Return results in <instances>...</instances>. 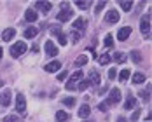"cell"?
<instances>
[{"label":"cell","instance_id":"1","mask_svg":"<svg viewBox=\"0 0 152 122\" xmlns=\"http://www.w3.org/2000/svg\"><path fill=\"white\" fill-rule=\"evenodd\" d=\"M121 101V91L117 89V87H114V89H110V94L107 96V101L105 105L108 107V105H117Z\"/></svg>","mask_w":152,"mask_h":122},{"label":"cell","instance_id":"2","mask_svg":"<svg viewBox=\"0 0 152 122\" xmlns=\"http://www.w3.org/2000/svg\"><path fill=\"white\" fill-rule=\"evenodd\" d=\"M25 52H26V44L25 42H16L14 46L11 47V56L12 58H19Z\"/></svg>","mask_w":152,"mask_h":122},{"label":"cell","instance_id":"3","mask_svg":"<svg viewBox=\"0 0 152 122\" xmlns=\"http://www.w3.org/2000/svg\"><path fill=\"white\" fill-rule=\"evenodd\" d=\"M80 80H82V72L77 70L75 73L68 78V82H66V89H68V91H74L75 86H77V82H80Z\"/></svg>","mask_w":152,"mask_h":122},{"label":"cell","instance_id":"4","mask_svg":"<svg viewBox=\"0 0 152 122\" xmlns=\"http://www.w3.org/2000/svg\"><path fill=\"white\" fill-rule=\"evenodd\" d=\"M140 30H142V33H143L145 37H149V35H151V14H147V16H143V17H142Z\"/></svg>","mask_w":152,"mask_h":122},{"label":"cell","instance_id":"5","mask_svg":"<svg viewBox=\"0 0 152 122\" xmlns=\"http://www.w3.org/2000/svg\"><path fill=\"white\" fill-rule=\"evenodd\" d=\"M16 110H18V113H25L26 112V99H25V96L19 92L18 96H16Z\"/></svg>","mask_w":152,"mask_h":122},{"label":"cell","instance_id":"6","mask_svg":"<svg viewBox=\"0 0 152 122\" xmlns=\"http://www.w3.org/2000/svg\"><path fill=\"white\" fill-rule=\"evenodd\" d=\"M72 17H74V11L68 9V7H65L63 11H60V14L56 16V19L61 21V23H65V21H68V19H72Z\"/></svg>","mask_w":152,"mask_h":122},{"label":"cell","instance_id":"7","mask_svg":"<svg viewBox=\"0 0 152 122\" xmlns=\"http://www.w3.org/2000/svg\"><path fill=\"white\" fill-rule=\"evenodd\" d=\"M46 52H47V56H51V58L58 56V47L54 46V42H53V40H47V42H46Z\"/></svg>","mask_w":152,"mask_h":122},{"label":"cell","instance_id":"8","mask_svg":"<svg viewBox=\"0 0 152 122\" xmlns=\"http://www.w3.org/2000/svg\"><path fill=\"white\" fill-rule=\"evenodd\" d=\"M86 25H88V21H86V17H77L75 23H74V31H80L86 28Z\"/></svg>","mask_w":152,"mask_h":122},{"label":"cell","instance_id":"9","mask_svg":"<svg viewBox=\"0 0 152 122\" xmlns=\"http://www.w3.org/2000/svg\"><path fill=\"white\" fill-rule=\"evenodd\" d=\"M131 35V26H122L121 30L117 31V40H126Z\"/></svg>","mask_w":152,"mask_h":122},{"label":"cell","instance_id":"10","mask_svg":"<svg viewBox=\"0 0 152 122\" xmlns=\"http://www.w3.org/2000/svg\"><path fill=\"white\" fill-rule=\"evenodd\" d=\"M60 68H61V63L56 60V61H51V63H47L44 70H46V72H49V73H54V72H58Z\"/></svg>","mask_w":152,"mask_h":122},{"label":"cell","instance_id":"11","mask_svg":"<svg viewBox=\"0 0 152 122\" xmlns=\"http://www.w3.org/2000/svg\"><path fill=\"white\" fill-rule=\"evenodd\" d=\"M105 21H107V23H117V21H119V12H117V11H114V9H112V11H108L107 16H105Z\"/></svg>","mask_w":152,"mask_h":122},{"label":"cell","instance_id":"12","mask_svg":"<svg viewBox=\"0 0 152 122\" xmlns=\"http://www.w3.org/2000/svg\"><path fill=\"white\" fill-rule=\"evenodd\" d=\"M0 105H4V107L11 105V91L0 92Z\"/></svg>","mask_w":152,"mask_h":122},{"label":"cell","instance_id":"13","mask_svg":"<svg viewBox=\"0 0 152 122\" xmlns=\"http://www.w3.org/2000/svg\"><path fill=\"white\" fill-rule=\"evenodd\" d=\"M88 82L93 84V86H98L102 80H100V73L98 72H89V77H88Z\"/></svg>","mask_w":152,"mask_h":122},{"label":"cell","instance_id":"14","mask_svg":"<svg viewBox=\"0 0 152 122\" xmlns=\"http://www.w3.org/2000/svg\"><path fill=\"white\" fill-rule=\"evenodd\" d=\"M35 7H37V9H40V11H44V12H49V11H51V7H53V4H51V2H37V4H35Z\"/></svg>","mask_w":152,"mask_h":122},{"label":"cell","instance_id":"15","mask_svg":"<svg viewBox=\"0 0 152 122\" xmlns=\"http://www.w3.org/2000/svg\"><path fill=\"white\" fill-rule=\"evenodd\" d=\"M16 35V30L14 28H7V30H4V33H2V38L7 42V40H12Z\"/></svg>","mask_w":152,"mask_h":122},{"label":"cell","instance_id":"16","mask_svg":"<svg viewBox=\"0 0 152 122\" xmlns=\"http://www.w3.org/2000/svg\"><path fill=\"white\" fill-rule=\"evenodd\" d=\"M37 17H39V16H37V12H35L33 9H28V11L25 12V19H26V21H30V23H35V21H37Z\"/></svg>","mask_w":152,"mask_h":122},{"label":"cell","instance_id":"17","mask_svg":"<svg viewBox=\"0 0 152 122\" xmlns=\"http://www.w3.org/2000/svg\"><path fill=\"white\" fill-rule=\"evenodd\" d=\"M89 113H91V108H89V105H82V107H80V110H79V117H82V119L89 117Z\"/></svg>","mask_w":152,"mask_h":122},{"label":"cell","instance_id":"18","mask_svg":"<svg viewBox=\"0 0 152 122\" xmlns=\"http://www.w3.org/2000/svg\"><path fill=\"white\" fill-rule=\"evenodd\" d=\"M110 60H114L115 63H124V61H126V54H124V52H115Z\"/></svg>","mask_w":152,"mask_h":122},{"label":"cell","instance_id":"19","mask_svg":"<svg viewBox=\"0 0 152 122\" xmlns=\"http://www.w3.org/2000/svg\"><path fill=\"white\" fill-rule=\"evenodd\" d=\"M37 33H39V30L30 26V28H26V31H25V37L26 38H33V37H37Z\"/></svg>","mask_w":152,"mask_h":122},{"label":"cell","instance_id":"20","mask_svg":"<svg viewBox=\"0 0 152 122\" xmlns=\"http://www.w3.org/2000/svg\"><path fill=\"white\" fill-rule=\"evenodd\" d=\"M86 63H88V56H86V54H80L75 60V66L79 68V66H82V65H86Z\"/></svg>","mask_w":152,"mask_h":122},{"label":"cell","instance_id":"21","mask_svg":"<svg viewBox=\"0 0 152 122\" xmlns=\"http://www.w3.org/2000/svg\"><path fill=\"white\" fill-rule=\"evenodd\" d=\"M135 105H137V99H135L133 96H129V98H128V101L124 103V108H126V110H131Z\"/></svg>","mask_w":152,"mask_h":122},{"label":"cell","instance_id":"22","mask_svg":"<svg viewBox=\"0 0 152 122\" xmlns=\"http://www.w3.org/2000/svg\"><path fill=\"white\" fill-rule=\"evenodd\" d=\"M129 75H131V72H129L128 68H124L121 73H119V80H121V82H126V80L129 78Z\"/></svg>","mask_w":152,"mask_h":122},{"label":"cell","instance_id":"23","mask_svg":"<svg viewBox=\"0 0 152 122\" xmlns=\"http://www.w3.org/2000/svg\"><path fill=\"white\" fill-rule=\"evenodd\" d=\"M131 80H133L135 84H142V82H145V75H143V73H135Z\"/></svg>","mask_w":152,"mask_h":122},{"label":"cell","instance_id":"24","mask_svg":"<svg viewBox=\"0 0 152 122\" xmlns=\"http://www.w3.org/2000/svg\"><path fill=\"white\" fill-rule=\"evenodd\" d=\"M131 61H135V63H140V61H142L140 51H131Z\"/></svg>","mask_w":152,"mask_h":122},{"label":"cell","instance_id":"25","mask_svg":"<svg viewBox=\"0 0 152 122\" xmlns=\"http://www.w3.org/2000/svg\"><path fill=\"white\" fill-rule=\"evenodd\" d=\"M56 119H58V121L60 122H65V121H68V113H66V112H58V113H56Z\"/></svg>","mask_w":152,"mask_h":122},{"label":"cell","instance_id":"26","mask_svg":"<svg viewBox=\"0 0 152 122\" xmlns=\"http://www.w3.org/2000/svg\"><path fill=\"white\" fill-rule=\"evenodd\" d=\"M119 5H121L122 11H131V7H133V2H119Z\"/></svg>","mask_w":152,"mask_h":122},{"label":"cell","instance_id":"27","mask_svg":"<svg viewBox=\"0 0 152 122\" xmlns=\"http://www.w3.org/2000/svg\"><path fill=\"white\" fill-rule=\"evenodd\" d=\"M63 105H66V107H74V105H75V98H63Z\"/></svg>","mask_w":152,"mask_h":122},{"label":"cell","instance_id":"28","mask_svg":"<svg viewBox=\"0 0 152 122\" xmlns=\"http://www.w3.org/2000/svg\"><path fill=\"white\" fill-rule=\"evenodd\" d=\"M108 63H110V56H108V54L100 56V65H108Z\"/></svg>","mask_w":152,"mask_h":122},{"label":"cell","instance_id":"29","mask_svg":"<svg viewBox=\"0 0 152 122\" xmlns=\"http://www.w3.org/2000/svg\"><path fill=\"white\" fill-rule=\"evenodd\" d=\"M88 86H89V82H88V78H86V80H80L77 87H79V91H84V89H86Z\"/></svg>","mask_w":152,"mask_h":122},{"label":"cell","instance_id":"30","mask_svg":"<svg viewBox=\"0 0 152 122\" xmlns=\"http://www.w3.org/2000/svg\"><path fill=\"white\" fill-rule=\"evenodd\" d=\"M4 122H19V117H16V115H7V117H4Z\"/></svg>","mask_w":152,"mask_h":122},{"label":"cell","instance_id":"31","mask_svg":"<svg viewBox=\"0 0 152 122\" xmlns=\"http://www.w3.org/2000/svg\"><path fill=\"white\" fill-rule=\"evenodd\" d=\"M105 46L107 47L114 46V37H112V35H107V37H105Z\"/></svg>","mask_w":152,"mask_h":122},{"label":"cell","instance_id":"32","mask_svg":"<svg viewBox=\"0 0 152 122\" xmlns=\"http://www.w3.org/2000/svg\"><path fill=\"white\" fill-rule=\"evenodd\" d=\"M58 42H60L61 46H66V37L63 33H58Z\"/></svg>","mask_w":152,"mask_h":122},{"label":"cell","instance_id":"33","mask_svg":"<svg viewBox=\"0 0 152 122\" xmlns=\"http://www.w3.org/2000/svg\"><path fill=\"white\" fill-rule=\"evenodd\" d=\"M75 5L79 9H88V7H89V2H77Z\"/></svg>","mask_w":152,"mask_h":122},{"label":"cell","instance_id":"34","mask_svg":"<svg viewBox=\"0 0 152 122\" xmlns=\"http://www.w3.org/2000/svg\"><path fill=\"white\" fill-rule=\"evenodd\" d=\"M72 40H74V42H79V40H80V33H79V31H72Z\"/></svg>","mask_w":152,"mask_h":122},{"label":"cell","instance_id":"35","mask_svg":"<svg viewBox=\"0 0 152 122\" xmlns=\"http://www.w3.org/2000/svg\"><path fill=\"white\" fill-rule=\"evenodd\" d=\"M115 75H117L115 68H110V72H108V78H115Z\"/></svg>","mask_w":152,"mask_h":122},{"label":"cell","instance_id":"36","mask_svg":"<svg viewBox=\"0 0 152 122\" xmlns=\"http://www.w3.org/2000/svg\"><path fill=\"white\" fill-rule=\"evenodd\" d=\"M66 75H68V73H66V72H60V73H58V80H65V78H66Z\"/></svg>","mask_w":152,"mask_h":122},{"label":"cell","instance_id":"37","mask_svg":"<svg viewBox=\"0 0 152 122\" xmlns=\"http://www.w3.org/2000/svg\"><path fill=\"white\" fill-rule=\"evenodd\" d=\"M103 7H105V2H98V4H96V12H100Z\"/></svg>","mask_w":152,"mask_h":122},{"label":"cell","instance_id":"38","mask_svg":"<svg viewBox=\"0 0 152 122\" xmlns=\"http://www.w3.org/2000/svg\"><path fill=\"white\" fill-rule=\"evenodd\" d=\"M138 117H140V110H137L133 115H131V122H135V121H138Z\"/></svg>","mask_w":152,"mask_h":122},{"label":"cell","instance_id":"39","mask_svg":"<svg viewBox=\"0 0 152 122\" xmlns=\"http://www.w3.org/2000/svg\"><path fill=\"white\" fill-rule=\"evenodd\" d=\"M140 96H142V98H143L145 101H149V99H151V98H149V91H147V92H145V91H142V92H140Z\"/></svg>","mask_w":152,"mask_h":122},{"label":"cell","instance_id":"40","mask_svg":"<svg viewBox=\"0 0 152 122\" xmlns=\"http://www.w3.org/2000/svg\"><path fill=\"white\" fill-rule=\"evenodd\" d=\"M98 108H100L102 112H107V105H105V103H100V107H98Z\"/></svg>","mask_w":152,"mask_h":122},{"label":"cell","instance_id":"41","mask_svg":"<svg viewBox=\"0 0 152 122\" xmlns=\"http://www.w3.org/2000/svg\"><path fill=\"white\" fill-rule=\"evenodd\" d=\"M117 122H126V121H124V119H122V117H119V121H117Z\"/></svg>","mask_w":152,"mask_h":122},{"label":"cell","instance_id":"42","mask_svg":"<svg viewBox=\"0 0 152 122\" xmlns=\"http://www.w3.org/2000/svg\"><path fill=\"white\" fill-rule=\"evenodd\" d=\"M2 86H4V80H2V78H0V87H2Z\"/></svg>","mask_w":152,"mask_h":122},{"label":"cell","instance_id":"43","mask_svg":"<svg viewBox=\"0 0 152 122\" xmlns=\"http://www.w3.org/2000/svg\"><path fill=\"white\" fill-rule=\"evenodd\" d=\"M2 54H4V51H2V47H0V58H2Z\"/></svg>","mask_w":152,"mask_h":122}]
</instances>
